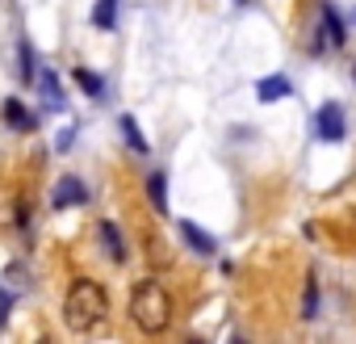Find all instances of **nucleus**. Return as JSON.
Instances as JSON below:
<instances>
[{"label": "nucleus", "mask_w": 356, "mask_h": 344, "mask_svg": "<svg viewBox=\"0 0 356 344\" xmlns=\"http://www.w3.org/2000/svg\"><path fill=\"white\" fill-rule=\"evenodd\" d=\"M63 327L72 336H97L109 327V294L92 277H76L63 294Z\"/></svg>", "instance_id": "obj_1"}, {"label": "nucleus", "mask_w": 356, "mask_h": 344, "mask_svg": "<svg viewBox=\"0 0 356 344\" xmlns=\"http://www.w3.org/2000/svg\"><path fill=\"white\" fill-rule=\"evenodd\" d=\"M130 323L138 327V331H147V336H163L168 327H172V294L163 290V281H155V277H147V281H138L134 290H130Z\"/></svg>", "instance_id": "obj_2"}, {"label": "nucleus", "mask_w": 356, "mask_h": 344, "mask_svg": "<svg viewBox=\"0 0 356 344\" xmlns=\"http://www.w3.org/2000/svg\"><path fill=\"white\" fill-rule=\"evenodd\" d=\"M314 134H318V143H343L348 122H343V109H339L335 101H327V105L314 114Z\"/></svg>", "instance_id": "obj_3"}, {"label": "nucleus", "mask_w": 356, "mask_h": 344, "mask_svg": "<svg viewBox=\"0 0 356 344\" xmlns=\"http://www.w3.org/2000/svg\"><path fill=\"white\" fill-rule=\"evenodd\" d=\"M84 202H88V189L76 177H59V185L51 194V210H67V206H84Z\"/></svg>", "instance_id": "obj_4"}, {"label": "nucleus", "mask_w": 356, "mask_h": 344, "mask_svg": "<svg viewBox=\"0 0 356 344\" xmlns=\"http://www.w3.org/2000/svg\"><path fill=\"white\" fill-rule=\"evenodd\" d=\"M97 235H101V244H105V252H109V260H126V235H122V227L113 223V219H101L97 223Z\"/></svg>", "instance_id": "obj_5"}, {"label": "nucleus", "mask_w": 356, "mask_h": 344, "mask_svg": "<svg viewBox=\"0 0 356 344\" xmlns=\"http://www.w3.org/2000/svg\"><path fill=\"white\" fill-rule=\"evenodd\" d=\"M318 34H323L331 47H343V42H348V30H343L339 13H335L331 5H318Z\"/></svg>", "instance_id": "obj_6"}, {"label": "nucleus", "mask_w": 356, "mask_h": 344, "mask_svg": "<svg viewBox=\"0 0 356 344\" xmlns=\"http://www.w3.org/2000/svg\"><path fill=\"white\" fill-rule=\"evenodd\" d=\"M289 93H293V84H289V76H281V72H273V76H264V80L256 84L260 105H273V101H281V97H289Z\"/></svg>", "instance_id": "obj_7"}, {"label": "nucleus", "mask_w": 356, "mask_h": 344, "mask_svg": "<svg viewBox=\"0 0 356 344\" xmlns=\"http://www.w3.org/2000/svg\"><path fill=\"white\" fill-rule=\"evenodd\" d=\"M181 240H185L197 256H214V252H218V240H214L210 231H202L197 223H181Z\"/></svg>", "instance_id": "obj_8"}, {"label": "nucleus", "mask_w": 356, "mask_h": 344, "mask_svg": "<svg viewBox=\"0 0 356 344\" xmlns=\"http://www.w3.org/2000/svg\"><path fill=\"white\" fill-rule=\"evenodd\" d=\"M0 109H5V122H9V126H13V130H22V134H30V130H34V126H38V118H34V114H30V105H22V101H17V97H9V101H5V105H0Z\"/></svg>", "instance_id": "obj_9"}, {"label": "nucleus", "mask_w": 356, "mask_h": 344, "mask_svg": "<svg viewBox=\"0 0 356 344\" xmlns=\"http://www.w3.org/2000/svg\"><path fill=\"white\" fill-rule=\"evenodd\" d=\"M38 88H42V101L59 114V109H67V101H63V84H59V76L55 72H38Z\"/></svg>", "instance_id": "obj_10"}, {"label": "nucleus", "mask_w": 356, "mask_h": 344, "mask_svg": "<svg viewBox=\"0 0 356 344\" xmlns=\"http://www.w3.org/2000/svg\"><path fill=\"white\" fill-rule=\"evenodd\" d=\"M147 198H151L155 214H168V177H163V172H151V177H147Z\"/></svg>", "instance_id": "obj_11"}, {"label": "nucleus", "mask_w": 356, "mask_h": 344, "mask_svg": "<svg viewBox=\"0 0 356 344\" xmlns=\"http://www.w3.org/2000/svg\"><path fill=\"white\" fill-rule=\"evenodd\" d=\"M118 126H122V134H126L130 151H138V155H147V151H151V143L143 139V130H138V122H134L130 114H122V118H118Z\"/></svg>", "instance_id": "obj_12"}, {"label": "nucleus", "mask_w": 356, "mask_h": 344, "mask_svg": "<svg viewBox=\"0 0 356 344\" xmlns=\"http://www.w3.org/2000/svg\"><path fill=\"white\" fill-rule=\"evenodd\" d=\"M17 68H22V84H38V72H34V51H30V42H26V38L17 42Z\"/></svg>", "instance_id": "obj_13"}, {"label": "nucleus", "mask_w": 356, "mask_h": 344, "mask_svg": "<svg viewBox=\"0 0 356 344\" xmlns=\"http://www.w3.org/2000/svg\"><path fill=\"white\" fill-rule=\"evenodd\" d=\"M72 76H76V88H80L84 97H101V93H105V84H101V76H97V72H88V68H76Z\"/></svg>", "instance_id": "obj_14"}, {"label": "nucleus", "mask_w": 356, "mask_h": 344, "mask_svg": "<svg viewBox=\"0 0 356 344\" xmlns=\"http://www.w3.org/2000/svg\"><path fill=\"white\" fill-rule=\"evenodd\" d=\"M92 26H97V30H113V26H118V0H97Z\"/></svg>", "instance_id": "obj_15"}, {"label": "nucleus", "mask_w": 356, "mask_h": 344, "mask_svg": "<svg viewBox=\"0 0 356 344\" xmlns=\"http://www.w3.org/2000/svg\"><path fill=\"white\" fill-rule=\"evenodd\" d=\"M318 315V273L306 277V294H302V319H314Z\"/></svg>", "instance_id": "obj_16"}, {"label": "nucleus", "mask_w": 356, "mask_h": 344, "mask_svg": "<svg viewBox=\"0 0 356 344\" xmlns=\"http://www.w3.org/2000/svg\"><path fill=\"white\" fill-rule=\"evenodd\" d=\"M9 311H13V294H5V290H0V327L9 323Z\"/></svg>", "instance_id": "obj_17"}, {"label": "nucleus", "mask_w": 356, "mask_h": 344, "mask_svg": "<svg viewBox=\"0 0 356 344\" xmlns=\"http://www.w3.org/2000/svg\"><path fill=\"white\" fill-rule=\"evenodd\" d=\"M72 143H76V130L67 126V130H63V134L55 139V151H72Z\"/></svg>", "instance_id": "obj_18"}, {"label": "nucleus", "mask_w": 356, "mask_h": 344, "mask_svg": "<svg viewBox=\"0 0 356 344\" xmlns=\"http://www.w3.org/2000/svg\"><path fill=\"white\" fill-rule=\"evenodd\" d=\"M235 5H248V0H235Z\"/></svg>", "instance_id": "obj_19"}]
</instances>
